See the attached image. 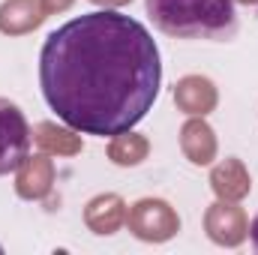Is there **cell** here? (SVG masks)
Segmentation results:
<instances>
[{
  "label": "cell",
  "mask_w": 258,
  "mask_h": 255,
  "mask_svg": "<svg viewBox=\"0 0 258 255\" xmlns=\"http://www.w3.org/2000/svg\"><path fill=\"white\" fill-rule=\"evenodd\" d=\"M162 84L150 30L123 12L96 9L51 30L39 51L48 108L84 135H123L153 108Z\"/></svg>",
  "instance_id": "6da1fadb"
},
{
  "label": "cell",
  "mask_w": 258,
  "mask_h": 255,
  "mask_svg": "<svg viewBox=\"0 0 258 255\" xmlns=\"http://www.w3.org/2000/svg\"><path fill=\"white\" fill-rule=\"evenodd\" d=\"M153 27L174 39L225 42L237 33L234 0H144Z\"/></svg>",
  "instance_id": "7a4b0ae2"
},
{
  "label": "cell",
  "mask_w": 258,
  "mask_h": 255,
  "mask_svg": "<svg viewBox=\"0 0 258 255\" xmlns=\"http://www.w3.org/2000/svg\"><path fill=\"white\" fill-rule=\"evenodd\" d=\"M30 153V126L24 111L0 96V177L24 165Z\"/></svg>",
  "instance_id": "3957f363"
},
{
  "label": "cell",
  "mask_w": 258,
  "mask_h": 255,
  "mask_svg": "<svg viewBox=\"0 0 258 255\" xmlns=\"http://www.w3.org/2000/svg\"><path fill=\"white\" fill-rule=\"evenodd\" d=\"M249 243H252V249L258 252V213L252 216V222H249Z\"/></svg>",
  "instance_id": "277c9868"
}]
</instances>
